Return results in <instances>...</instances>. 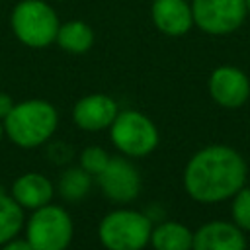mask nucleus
Listing matches in <instances>:
<instances>
[{"mask_svg": "<svg viewBox=\"0 0 250 250\" xmlns=\"http://www.w3.org/2000/svg\"><path fill=\"white\" fill-rule=\"evenodd\" d=\"M246 172L248 168L240 152L227 145H211L188 160L184 188L199 203H217L244 188Z\"/></svg>", "mask_w": 250, "mask_h": 250, "instance_id": "obj_1", "label": "nucleus"}, {"mask_svg": "<svg viewBox=\"0 0 250 250\" xmlns=\"http://www.w3.org/2000/svg\"><path fill=\"white\" fill-rule=\"evenodd\" d=\"M2 123L4 133L14 145L21 148H35L51 139L59 123V113L55 105L45 100H25L14 104Z\"/></svg>", "mask_w": 250, "mask_h": 250, "instance_id": "obj_2", "label": "nucleus"}, {"mask_svg": "<svg viewBox=\"0 0 250 250\" xmlns=\"http://www.w3.org/2000/svg\"><path fill=\"white\" fill-rule=\"evenodd\" d=\"M10 25L20 43L31 49H43L55 43L61 23L45 0H21L12 10Z\"/></svg>", "mask_w": 250, "mask_h": 250, "instance_id": "obj_3", "label": "nucleus"}, {"mask_svg": "<svg viewBox=\"0 0 250 250\" xmlns=\"http://www.w3.org/2000/svg\"><path fill=\"white\" fill-rule=\"evenodd\" d=\"M150 219L133 209H115L98 227L100 242L107 250H143L150 242Z\"/></svg>", "mask_w": 250, "mask_h": 250, "instance_id": "obj_4", "label": "nucleus"}, {"mask_svg": "<svg viewBox=\"0 0 250 250\" xmlns=\"http://www.w3.org/2000/svg\"><path fill=\"white\" fill-rule=\"evenodd\" d=\"M74 225L66 209L47 203L33 211L25 225V238L33 250H66Z\"/></svg>", "mask_w": 250, "mask_h": 250, "instance_id": "obj_5", "label": "nucleus"}, {"mask_svg": "<svg viewBox=\"0 0 250 250\" xmlns=\"http://www.w3.org/2000/svg\"><path fill=\"white\" fill-rule=\"evenodd\" d=\"M109 137L115 148L131 158L146 156L158 146L156 125L145 113L135 109H125L115 115L109 125Z\"/></svg>", "mask_w": 250, "mask_h": 250, "instance_id": "obj_6", "label": "nucleus"}, {"mask_svg": "<svg viewBox=\"0 0 250 250\" xmlns=\"http://www.w3.org/2000/svg\"><path fill=\"white\" fill-rule=\"evenodd\" d=\"M193 21L207 33H229L236 29L246 14V0H193Z\"/></svg>", "mask_w": 250, "mask_h": 250, "instance_id": "obj_7", "label": "nucleus"}, {"mask_svg": "<svg viewBox=\"0 0 250 250\" xmlns=\"http://www.w3.org/2000/svg\"><path fill=\"white\" fill-rule=\"evenodd\" d=\"M96 178L102 193L117 203H129L141 191V176L135 164L125 156L109 158L107 166Z\"/></svg>", "mask_w": 250, "mask_h": 250, "instance_id": "obj_8", "label": "nucleus"}, {"mask_svg": "<svg viewBox=\"0 0 250 250\" xmlns=\"http://www.w3.org/2000/svg\"><path fill=\"white\" fill-rule=\"evenodd\" d=\"M119 113L113 98L105 94H88L80 98L72 107V121L84 131H104L107 129L115 115Z\"/></svg>", "mask_w": 250, "mask_h": 250, "instance_id": "obj_9", "label": "nucleus"}, {"mask_svg": "<svg viewBox=\"0 0 250 250\" xmlns=\"http://www.w3.org/2000/svg\"><path fill=\"white\" fill-rule=\"evenodd\" d=\"M211 98L223 107H240L250 96L246 74L234 66H219L209 78Z\"/></svg>", "mask_w": 250, "mask_h": 250, "instance_id": "obj_10", "label": "nucleus"}, {"mask_svg": "<svg viewBox=\"0 0 250 250\" xmlns=\"http://www.w3.org/2000/svg\"><path fill=\"white\" fill-rule=\"evenodd\" d=\"M191 250H246V238L234 223L211 221L193 232Z\"/></svg>", "mask_w": 250, "mask_h": 250, "instance_id": "obj_11", "label": "nucleus"}, {"mask_svg": "<svg viewBox=\"0 0 250 250\" xmlns=\"http://www.w3.org/2000/svg\"><path fill=\"white\" fill-rule=\"evenodd\" d=\"M23 209H39L47 203H51L55 195V186L51 180L39 172H27L14 180L12 193H10Z\"/></svg>", "mask_w": 250, "mask_h": 250, "instance_id": "obj_12", "label": "nucleus"}, {"mask_svg": "<svg viewBox=\"0 0 250 250\" xmlns=\"http://www.w3.org/2000/svg\"><path fill=\"white\" fill-rule=\"evenodd\" d=\"M150 14L154 25L172 37L184 35L193 23V14L186 0H154Z\"/></svg>", "mask_w": 250, "mask_h": 250, "instance_id": "obj_13", "label": "nucleus"}, {"mask_svg": "<svg viewBox=\"0 0 250 250\" xmlns=\"http://www.w3.org/2000/svg\"><path fill=\"white\" fill-rule=\"evenodd\" d=\"M193 232L176 221H164L152 227L150 244L154 250H191Z\"/></svg>", "mask_w": 250, "mask_h": 250, "instance_id": "obj_14", "label": "nucleus"}, {"mask_svg": "<svg viewBox=\"0 0 250 250\" xmlns=\"http://www.w3.org/2000/svg\"><path fill=\"white\" fill-rule=\"evenodd\" d=\"M55 43L66 53L82 55L94 45V29L82 20H70L59 25Z\"/></svg>", "mask_w": 250, "mask_h": 250, "instance_id": "obj_15", "label": "nucleus"}, {"mask_svg": "<svg viewBox=\"0 0 250 250\" xmlns=\"http://www.w3.org/2000/svg\"><path fill=\"white\" fill-rule=\"evenodd\" d=\"M23 207L12 197L0 191V246L18 236L23 227Z\"/></svg>", "mask_w": 250, "mask_h": 250, "instance_id": "obj_16", "label": "nucleus"}, {"mask_svg": "<svg viewBox=\"0 0 250 250\" xmlns=\"http://www.w3.org/2000/svg\"><path fill=\"white\" fill-rule=\"evenodd\" d=\"M59 195L64 201H80L92 188V176L84 168H68L59 178Z\"/></svg>", "mask_w": 250, "mask_h": 250, "instance_id": "obj_17", "label": "nucleus"}, {"mask_svg": "<svg viewBox=\"0 0 250 250\" xmlns=\"http://www.w3.org/2000/svg\"><path fill=\"white\" fill-rule=\"evenodd\" d=\"M109 154L102 148V146H86L82 152H80V168H84L90 176H98L109 162Z\"/></svg>", "mask_w": 250, "mask_h": 250, "instance_id": "obj_18", "label": "nucleus"}, {"mask_svg": "<svg viewBox=\"0 0 250 250\" xmlns=\"http://www.w3.org/2000/svg\"><path fill=\"white\" fill-rule=\"evenodd\" d=\"M232 197L234 225L242 230H250V188H240Z\"/></svg>", "mask_w": 250, "mask_h": 250, "instance_id": "obj_19", "label": "nucleus"}, {"mask_svg": "<svg viewBox=\"0 0 250 250\" xmlns=\"http://www.w3.org/2000/svg\"><path fill=\"white\" fill-rule=\"evenodd\" d=\"M0 250H33V248H31V244L27 242V238H18V236H16V238L4 242Z\"/></svg>", "mask_w": 250, "mask_h": 250, "instance_id": "obj_20", "label": "nucleus"}, {"mask_svg": "<svg viewBox=\"0 0 250 250\" xmlns=\"http://www.w3.org/2000/svg\"><path fill=\"white\" fill-rule=\"evenodd\" d=\"M12 107H14L12 96L6 94V92H0V121H4V117L12 111Z\"/></svg>", "mask_w": 250, "mask_h": 250, "instance_id": "obj_21", "label": "nucleus"}, {"mask_svg": "<svg viewBox=\"0 0 250 250\" xmlns=\"http://www.w3.org/2000/svg\"><path fill=\"white\" fill-rule=\"evenodd\" d=\"M2 135H4V123L0 121V141H2Z\"/></svg>", "mask_w": 250, "mask_h": 250, "instance_id": "obj_22", "label": "nucleus"}, {"mask_svg": "<svg viewBox=\"0 0 250 250\" xmlns=\"http://www.w3.org/2000/svg\"><path fill=\"white\" fill-rule=\"evenodd\" d=\"M246 4H248V8H250V0H246Z\"/></svg>", "mask_w": 250, "mask_h": 250, "instance_id": "obj_23", "label": "nucleus"}]
</instances>
